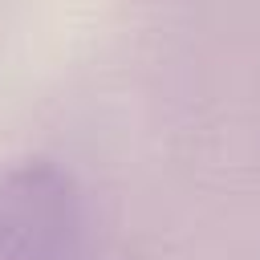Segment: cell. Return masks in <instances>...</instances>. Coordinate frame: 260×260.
<instances>
[{"mask_svg": "<svg viewBox=\"0 0 260 260\" xmlns=\"http://www.w3.org/2000/svg\"><path fill=\"white\" fill-rule=\"evenodd\" d=\"M0 260H85L81 187L53 158L0 171Z\"/></svg>", "mask_w": 260, "mask_h": 260, "instance_id": "6da1fadb", "label": "cell"}]
</instances>
